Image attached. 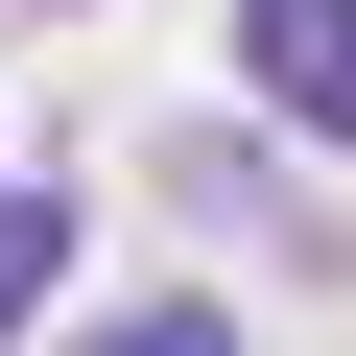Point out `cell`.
I'll return each instance as SVG.
<instances>
[{
    "instance_id": "obj_3",
    "label": "cell",
    "mask_w": 356,
    "mask_h": 356,
    "mask_svg": "<svg viewBox=\"0 0 356 356\" xmlns=\"http://www.w3.org/2000/svg\"><path fill=\"white\" fill-rule=\"evenodd\" d=\"M72 356H238V309H119V332H72Z\"/></svg>"
},
{
    "instance_id": "obj_2",
    "label": "cell",
    "mask_w": 356,
    "mask_h": 356,
    "mask_svg": "<svg viewBox=\"0 0 356 356\" xmlns=\"http://www.w3.org/2000/svg\"><path fill=\"white\" fill-rule=\"evenodd\" d=\"M48 285H72V191H0V332H24Z\"/></svg>"
},
{
    "instance_id": "obj_1",
    "label": "cell",
    "mask_w": 356,
    "mask_h": 356,
    "mask_svg": "<svg viewBox=\"0 0 356 356\" xmlns=\"http://www.w3.org/2000/svg\"><path fill=\"white\" fill-rule=\"evenodd\" d=\"M238 72H261L309 143H356V0H238Z\"/></svg>"
}]
</instances>
